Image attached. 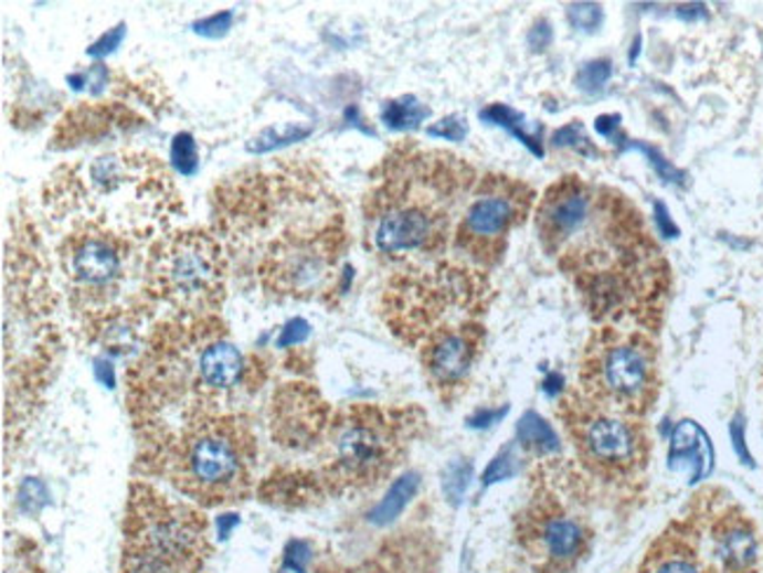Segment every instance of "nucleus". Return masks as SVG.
Wrapping results in <instances>:
<instances>
[{
  "label": "nucleus",
  "instance_id": "1",
  "mask_svg": "<svg viewBox=\"0 0 763 573\" xmlns=\"http://www.w3.org/2000/svg\"><path fill=\"white\" fill-rule=\"evenodd\" d=\"M214 231L273 297L331 294L348 247L343 208L325 170L304 158L240 170L212 191Z\"/></svg>",
  "mask_w": 763,
  "mask_h": 573
},
{
  "label": "nucleus",
  "instance_id": "2",
  "mask_svg": "<svg viewBox=\"0 0 763 573\" xmlns=\"http://www.w3.org/2000/svg\"><path fill=\"white\" fill-rule=\"evenodd\" d=\"M541 247L604 325L656 329L672 270L639 208L623 191L579 174L557 179L536 210Z\"/></svg>",
  "mask_w": 763,
  "mask_h": 573
},
{
  "label": "nucleus",
  "instance_id": "3",
  "mask_svg": "<svg viewBox=\"0 0 763 573\" xmlns=\"http://www.w3.org/2000/svg\"><path fill=\"white\" fill-rule=\"evenodd\" d=\"M266 376V362L242 353L219 316L162 320L127 372L137 442L146 445L200 416L237 412Z\"/></svg>",
  "mask_w": 763,
  "mask_h": 573
},
{
  "label": "nucleus",
  "instance_id": "4",
  "mask_svg": "<svg viewBox=\"0 0 763 573\" xmlns=\"http://www.w3.org/2000/svg\"><path fill=\"white\" fill-rule=\"evenodd\" d=\"M475 183V168L460 156L398 144L381 160L362 202L364 245L393 262H437L454 243Z\"/></svg>",
  "mask_w": 763,
  "mask_h": 573
},
{
  "label": "nucleus",
  "instance_id": "5",
  "mask_svg": "<svg viewBox=\"0 0 763 573\" xmlns=\"http://www.w3.org/2000/svg\"><path fill=\"white\" fill-rule=\"evenodd\" d=\"M52 221H95L151 247L183 214L174 181L160 158L146 151L99 156L87 165H64L43 189Z\"/></svg>",
  "mask_w": 763,
  "mask_h": 573
},
{
  "label": "nucleus",
  "instance_id": "6",
  "mask_svg": "<svg viewBox=\"0 0 763 573\" xmlns=\"http://www.w3.org/2000/svg\"><path fill=\"white\" fill-rule=\"evenodd\" d=\"M68 308L92 341L135 335L156 301L144 245L95 221H71L57 245Z\"/></svg>",
  "mask_w": 763,
  "mask_h": 573
},
{
  "label": "nucleus",
  "instance_id": "7",
  "mask_svg": "<svg viewBox=\"0 0 763 573\" xmlns=\"http://www.w3.org/2000/svg\"><path fill=\"white\" fill-rule=\"evenodd\" d=\"M256 442L252 418L242 410L208 414L139 445L137 468L162 477L195 506L226 508L254 489Z\"/></svg>",
  "mask_w": 763,
  "mask_h": 573
},
{
  "label": "nucleus",
  "instance_id": "8",
  "mask_svg": "<svg viewBox=\"0 0 763 573\" xmlns=\"http://www.w3.org/2000/svg\"><path fill=\"white\" fill-rule=\"evenodd\" d=\"M423 414L379 404H348L331 416L312 470L322 496H343L381 485L402 464Z\"/></svg>",
  "mask_w": 763,
  "mask_h": 573
},
{
  "label": "nucleus",
  "instance_id": "9",
  "mask_svg": "<svg viewBox=\"0 0 763 573\" xmlns=\"http://www.w3.org/2000/svg\"><path fill=\"white\" fill-rule=\"evenodd\" d=\"M491 283L487 270L475 268L460 258H437L427 264H406L390 277L381 312L393 335L421 346L444 327L477 320L487 310Z\"/></svg>",
  "mask_w": 763,
  "mask_h": 573
},
{
  "label": "nucleus",
  "instance_id": "10",
  "mask_svg": "<svg viewBox=\"0 0 763 573\" xmlns=\"http://www.w3.org/2000/svg\"><path fill=\"white\" fill-rule=\"evenodd\" d=\"M210 522L198 506L174 501L156 485L129 487L118 573H210Z\"/></svg>",
  "mask_w": 763,
  "mask_h": 573
},
{
  "label": "nucleus",
  "instance_id": "11",
  "mask_svg": "<svg viewBox=\"0 0 763 573\" xmlns=\"http://www.w3.org/2000/svg\"><path fill=\"white\" fill-rule=\"evenodd\" d=\"M231 256L214 229L167 233L146 250V289L174 316H216L226 301Z\"/></svg>",
  "mask_w": 763,
  "mask_h": 573
},
{
  "label": "nucleus",
  "instance_id": "12",
  "mask_svg": "<svg viewBox=\"0 0 763 573\" xmlns=\"http://www.w3.org/2000/svg\"><path fill=\"white\" fill-rule=\"evenodd\" d=\"M660 393L658 350L637 327L604 325L581 362V395L606 410L642 418Z\"/></svg>",
  "mask_w": 763,
  "mask_h": 573
},
{
  "label": "nucleus",
  "instance_id": "13",
  "mask_svg": "<svg viewBox=\"0 0 763 573\" xmlns=\"http://www.w3.org/2000/svg\"><path fill=\"white\" fill-rule=\"evenodd\" d=\"M536 202L527 181L489 172L477 179L454 231L460 262L489 270L502 262L510 233L522 226Z\"/></svg>",
  "mask_w": 763,
  "mask_h": 573
},
{
  "label": "nucleus",
  "instance_id": "14",
  "mask_svg": "<svg viewBox=\"0 0 763 573\" xmlns=\"http://www.w3.org/2000/svg\"><path fill=\"white\" fill-rule=\"evenodd\" d=\"M583 466L606 479L637 477L648 460V435L637 416L606 410L585 395L569 393L557 410Z\"/></svg>",
  "mask_w": 763,
  "mask_h": 573
},
{
  "label": "nucleus",
  "instance_id": "15",
  "mask_svg": "<svg viewBox=\"0 0 763 573\" xmlns=\"http://www.w3.org/2000/svg\"><path fill=\"white\" fill-rule=\"evenodd\" d=\"M517 541L536 573H566L590 548L592 531L560 496L543 482L517 514Z\"/></svg>",
  "mask_w": 763,
  "mask_h": 573
},
{
  "label": "nucleus",
  "instance_id": "16",
  "mask_svg": "<svg viewBox=\"0 0 763 573\" xmlns=\"http://www.w3.org/2000/svg\"><path fill=\"white\" fill-rule=\"evenodd\" d=\"M331 416L318 388L306 381L277 385L271 397V435L283 449L306 452L318 447L327 435Z\"/></svg>",
  "mask_w": 763,
  "mask_h": 573
},
{
  "label": "nucleus",
  "instance_id": "17",
  "mask_svg": "<svg viewBox=\"0 0 763 573\" xmlns=\"http://www.w3.org/2000/svg\"><path fill=\"white\" fill-rule=\"evenodd\" d=\"M484 325L468 320L454 327H444L421 343V362L425 376L442 400H454L481 356Z\"/></svg>",
  "mask_w": 763,
  "mask_h": 573
},
{
  "label": "nucleus",
  "instance_id": "18",
  "mask_svg": "<svg viewBox=\"0 0 763 573\" xmlns=\"http://www.w3.org/2000/svg\"><path fill=\"white\" fill-rule=\"evenodd\" d=\"M693 527H698V535L707 541L702 548L717 573H756L759 535L750 517L740 508H714L707 512L704 524L696 522Z\"/></svg>",
  "mask_w": 763,
  "mask_h": 573
},
{
  "label": "nucleus",
  "instance_id": "19",
  "mask_svg": "<svg viewBox=\"0 0 763 573\" xmlns=\"http://www.w3.org/2000/svg\"><path fill=\"white\" fill-rule=\"evenodd\" d=\"M141 125V118L125 104H83L68 110L60 120L52 137V149L66 151L76 149L81 144H99V139L104 137L133 132V129H139Z\"/></svg>",
  "mask_w": 763,
  "mask_h": 573
},
{
  "label": "nucleus",
  "instance_id": "20",
  "mask_svg": "<svg viewBox=\"0 0 763 573\" xmlns=\"http://www.w3.org/2000/svg\"><path fill=\"white\" fill-rule=\"evenodd\" d=\"M642 573H717L691 520L669 527L650 545Z\"/></svg>",
  "mask_w": 763,
  "mask_h": 573
},
{
  "label": "nucleus",
  "instance_id": "21",
  "mask_svg": "<svg viewBox=\"0 0 763 573\" xmlns=\"http://www.w3.org/2000/svg\"><path fill=\"white\" fill-rule=\"evenodd\" d=\"M712 445L704 431L691 418L679 421L669 442V468L677 473H688L691 482L707 477L712 470Z\"/></svg>",
  "mask_w": 763,
  "mask_h": 573
},
{
  "label": "nucleus",
  "instance_id": "22",
  "mask_svg": "<svg viewBox=\"0 0 763 573\" xmlns=\"http://www.w3.org/2000/svg\"><path fill=\"white\" fill-rule=\"evenodd\" d=\"M258 494L266 503L277 508H301L322 498L312 470H277L264 479Z\"/></svg>",
  "mask_w": 763,
  "mask_h": 573
},
{
  "label": "nucleus",
  "instance_id": "23",
  "mask_svg": "<svg viewBox=\"0 0 763 573\" xmlns=\"http://www.w3.org/2000/svg\"><path fill=\"white\" fill-rule=\"evenodd\" d=\"M479 118L487 120L491 125H498L502 129H508L510 135H515L519 141H522L527 149L541 158L545 153L543 149V127L541 125H531L524 114H519V110L506 106V104H491L487 108L479 110Z\"/></svg>",
  "mask_w": 763,
  "mask_h": 573
},
{
  "label": "nucleus",
  "instance_id": "24",
  "mask_svg": "<svg viewBox=\"0 0 763 573\" xmlns=\"http://www.w3.org/2000/svg\"><path fill=\"white\" fill-rule=\"evenodd\" d=\"M517 442L524 447V452L536 454V456H548L562 449L560 435H557L552 425L536 412H527L522 418H519Z\"/></svg>",
  "mask_w": 763,
  "mask_h": 573
},
{
  "label": "nucleus",
  "instance_id": "25",
  "mask_svg": "<svg viewBox=\"0 0 763 573\" xmlns=\"http://www.w3.org/2000/svg\"><path fill=\"white\" fill-rule=\"evenodd\" d=\"M421 487V475L418 473H406L400 479H395L393 487L388 489L383 501L371 510V522L374 524H390L393 520L404 512V508L409 506V501L416 496Z\"/></svg>",
  "mask_w": 763,
  "mask_h": 573
},
{
  "label": "nucleus",
  "instance_id": "26",
  "mask_svg": "<svg viewBox=\"0 0 763 573\" xmlns=\"http://www.w3.org/2000/svg\"><path fill=\"white\" fill-rule=\"evenodd\" d=\"M425 118H431V108L423 102H418L414 95H402L395 99H388L381 108V120L388 129H398V132H406V129H416Z\"/></svg>",
  "mask_w": 763,
  "mask_h": 573
},
{
  "label": "nucleus",
  "instance_id": "27",
  "mask_svg": "<svg viewBox=\"0 0 763 573\" xmlns=\"http://www.w3.org/2000/svg\"><path fill=\"white\" fill-rule=\"evenodd\" d=\"M312 132L310 127L306 125H285V127H268L264 132H258L250 144H247V151L250 153H271L275 149H280V146H289L294 141H301Z\"/></svg>",
  "mask_w": 763,
  "mask_h": 573
},
{
  "label": "nucleus",
  "instance_id": "28",
  "mask_svg": "<svg viewBox=\"0 0 763 573\" xmlns=\"http://www.w3.org/2000/svg\"><path fill=\"white\" fill-rule=\"evenodd\" d=\"M170 158L174 170L183 177H193L198 172V165H200V153H198V141L191 132H179L172 139V149H170Z\"/></svg>",
  "mask_w": 763,
  "mask_h": 573
},
{
  "label": "nucleus",
  "instance_id": "29",
  "mask_svg": "<svg viewBox=\"0 0 763 573\" xmlns=\"http://www.w3.org/2000/svg\"><path fill=\"white\" fill-rule=\"evenodd\" d=\"M552 146L554 149H573L583 156H597V149H594L590 137L585 135V127L583 123L573 120L569 125H564L562 129H557L552 135Z\"/></svg>",
  "mask_w": 763,
  "mask_h": 573
},
{
  "label": "nucleus",
  "instance_id": "30",
  "mask_svg": "<svg viewBox=\"0 0 763 573\" xmlns=\"http://www.w3.org/2000/svg\"><path fill=\"white\" fill-rule=\"evenodd\" d=\"M470 477H473V464H468V460H454V464L446 468L442 485H444L446 498H449L454 506L460 503L465 489H468L470 485Z\"/></svg>",
  "mask_w": 763,
  "mask_h": 573
},
{
  "label": "nucleus",
  "instance_id": "31",
  "mask_svg": "<svg viewBox=\"0 0 763 573\" xmlns=\"http://www.w3.org/2000/svg\"><path fill=\"white\" fill-rule=\"evenodd\" d=\"M566 20L575 31L594 33L604 22V10L597 3H573L566 8Z\"/></svg>",
  "mask_w": 763,
  "mask_h": 573
},
{
  "label": "nucleus",
  "instance_id": "32",
  "mask_svg": "<svg viewBox=\"0 0 763 573\" xmlns=\"http://www.w3.org/2000/svg\"><path fill=\"white\" fill-rule=\"evenodd\" d=\"M519 473V456L515 454V447H506L496 454V458L489 464V468L484 470L481 475V485L489 487L494 482H500V479H510Z\"/></svg>",
  "mask_w": 763,
  "mask_h": 573
},
{
  "label": "nucleus",
  "instance_id": "33",
  "mask_svg": "<svg viewBox=\"0 0 763 573\" xmlns=\"http://www.w3.org/2000/svg\"><path fill=\"white\" fill-rule=\"evenodd\" d=\"M623 149H635V151H642L644 156H648L650 165H654L656 172L660 174V179H665L669 183H679V187H683V183H686V174L679 172L677 168H672V165H669L665 160V156L658 149H654V146L642 144V141H627V139H623Z\"/></svg>",
  "mask_w": 763,
  "mask_h": 573
},
{
  "label": "nucleus",
  "instance_id": "34",
  "mask_svg": "<svg viewBox=\"0 0 763 573\" xmlns=\"http://www.w3.org/2000/svg\"><path fill=\"white\" fill-rule=\"evenodd\" d=\"M611 73H613L611 60H592V62L581 66L579 76H575V83H579V87L583 92H590V95H594V92H600L608 83Z\"/></svg>",
  "mask_w": 763,
  "mask_h": 573
},
{
  "label": "nucleus",
  "instance_id": "35",
  "mask_svg": "<svg viewBox=\"0 0 763 573\" xmlns=\"http://www.w3.org/2000/svg\"><path fill=\"white\" fill-rule=\"evenodd\" d=\"M427 137H437V139H446V141H463L465 135H468V123H465L463 116H446L437 123H433L431 127L425 129Z\"/></svg>",
  "mask_w": 763,
  "mask_h": 573
},
{
  "label": "nucleus",
  "instance_id": "36",
  "mask_svg": "<svg viewBox=\"0 0 763 573\" xmlns=\"http://www.w3.org/2000/svg\"><path fill=\"white\" fill-rule=\"evenodd\" d=\"M231 26H233V12L223 10V12H216L212 17H204V20L195 22L193 31L198 35H204V39H221V35L229 33Z\"/></svg>",
  "mask_w": 763,
  "mask_h": 573
},
{
  "label": "nucleus",
  "instance_id": "37",
  "mask_svg": "<svg viewBox=\"0 0 763 573\" xmlns=\"http://www.w3.org/2000/svg\"><path fill=\"white\" fill-rule=\"evenodd\" d=\"M308 558H310L308 543H304V541H292V543L287 545V550H285L280 573H306Z\"/></svg>",
  "mask_w": 763,
  "mask_h": 573
},
{
  "label": "nucleus",
  "instance_id": "38",
  "mask_svg": "<svg viewBox=\"0 0 763 573\" xmlns=\"http://www.w3.org/2000/svg\"><path fill=\"white\" fill-rule=\"evenodd\" d=\"M125 29H127L125 24H118L116 29L106 31L97 43H92V45L87 47V54H89V57L102 60V57H106V54L114 52V50H116V47L123 43V39H125Z\"/></svg>",
  "mask_w": 763,
  "mask_h": 573
},
{
  "label": "nucleus",
  "instance_id": "39",
  "mask_svg": "<svg viewBox=\"0 0 763 573\" xmlns=\"http://www.w3.org/2000/svg\"><path fill=\"white\" fill-rule=\"evenodd\" d=\"M310 335V325L304 318H294L283 327V335L277 339V348H292V346H299L308 339Z\"/></svg>",
  "mask_w": 763,
  "mask_h": 573
},
{
  "label": "nucleus",
  "instance_id": "40",
  "mask_svg": "<svg viewBox=\"0 0 763 573\" xmlns=\"http://www.w3.org/2000/svg\"><path fill=\"white\" fill-rule=\"evenodd\" d=\"M731 439H733V447L740 456V460L744 466H754V460H752V454L748 449V445H744V418L742 414H738L731 423Z\"/></svg>",
  "mask_w": 763,
  "mask_h": 573
},
{
  "label": "nucleus",
  "instance_id": "41",
  "mask_svg": "<svg viewBox=\"0 0 763 573\" xmlns=\"http://www.w3.org/2000/svg\"><path fill=\"white\" fill-rule=\"evenodd\" d=\"M527 41H529V45H531L533 52L545 50V47L552 43V26H550V22H548V20L536 22L533 29H531L529 35H527Z\"/></svg>",
  "mask_w": 763,
  "mask_h": 573
},
{
  "label": "nucleus",
  "instance_id": "42",
  "mask_svg": "<svg viewBox=\"0 0 763 573\" xmlns=\"http://www.w3.org/2000/svg\"><path fill=\"white\" fill-rule=\"evenodd\" d=\"M510 412V406H500V410H477L473 416H468L470 428H491L502 416Z\"/></svg>",
  "mask_w": 763,
  "mask_h": 573
},
{
  "label": "nucleus",
  "instance_id": "43",
  "mask_svg": "<svg viewBox=\"0 0 763 573\" xmlns=\"http://www.w3.org/2000/svg\"><path fill=\"white\" fill-rule=\"evenodd\" d=\"M656 226L660 231V235L665 237H677L679 235V229L672 219H669V212L667 208L663 205V202H656Z\"/></svg>",
  "mask_w": 763,
  "mask_h": 573
},
{
  "label": "nucleus",
  "instance_id": "44",
  "mask_svg": "<svg viewBox=\"0 0 763 573\" xmlns=\"http://www.w3.org/2000/svg\"><path fill=\"white\" fill-rule=\"evenodd\" d=\"M594 129H597L602 137H616V132L621 129V116L618 114H604L594 120Z\"/></svg>",
  "mask_w": 763,
  "mask_h": 573
},
{
  "label": "nucleus",
  "instance_id": "45",
  "mask_svg": "<svg viewBox=\"0 0 763 573\" xmlns=\"http://www.w3.org/2000/svg\"><path fill=\"white\" fill-rule=\"evenodd\" d=\"M677 17H679V20H686V22L704 20V17H707V8H704L702 3H688V6H679V8H677Z\"/></svg>",
  "mask_w": 763,
  "mask_h": 573
},
{
  "label": "nucleus",
  "instance_id": "46",
  "mask_svg": "<svg viewBox=\"0 0 763 573\" xmlns=\"http://www.w3.org/2000/svg\"><path fill=\"white\" fill-rule=\"evenodd\" d=\"M543 391L550 395V397H557V395H562L564 393V376L560 372H550L543 381Z\"/></svg>",
  "mask_w": 763,
  "mask_h": 573
},
{
  "label": "nucleus",
  "instance_id": "47",
  "mask_svg": "<svg viewBox=\"0 0 763 573\" xmlns=\"http://www.w3.org/2000/svg\"><path fill=\"white\" fill-rule=\"evenodd\" d=\"M237 524V514H221L219 517V535L221 539H226L229 531Z\"/></svg>",
  "mask_w": 763,
  "mask_h": 573
},
{
  "label": "nucleus",
  "instance_id": "48",
  "mask_svg": "<svg viewBox=\"0 0 763 573\" xmlns=\"http://www.w3.org/2000/svg\"><path fill=\"white\" fill-rule=\"evenodd\" d=\"M322 573H385L377 566H358V569H333V571H322Z\"/></svg>",
  "mask_w": 763,
  "mask_h": 573
}]
</instances>
